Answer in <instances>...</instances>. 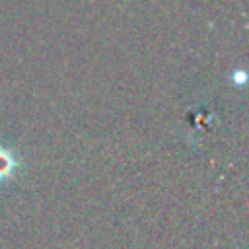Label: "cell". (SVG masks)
Segmentation results:
<instances>
[{"instance_id":"cell-1","label":"cell","mask_w":249,"mask_h":249,"mask_svg":"<svg viewBox=\"0 0 249 249\" xmlns=\"http://www.w3.org/2000/svg\"><path fill=\"white\" fill-rule=\"evenodd\" d=\"M16 167H18V161L14 154L0 146V183H6L8 179H12Z\"/></svg>"}]
</instances>
